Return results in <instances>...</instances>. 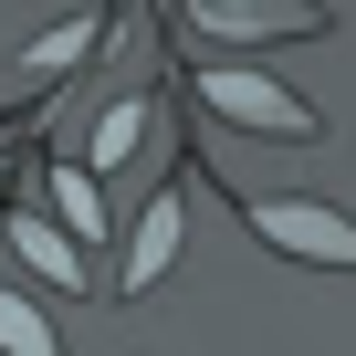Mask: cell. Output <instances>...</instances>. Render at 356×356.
<instances>
[{"instance_id": "8992f818", "label": "cell", "mask_w": 356, "mask_h": 356, "mask_svg": "<svg viewBox=\"0 0 356 356\" xmlns=\"http://www.w3.org/2000/svg\"><path fill=\"white\" fill-rule=\"evenodd\" d=\"M0 356H63V335L42 325V304H22L11 283H0Z\"/></svg>"}, {"instance_id": "ba28073f", "label": "cell", "mask_w": 356, "mask_h": 356, "mask_svg": "<svg viewBox=\"0 0 356 356\" xmlns=\"http://www.w3.org/2000/svg\"><path fill=\"white\" fill-rule=\"evenodd\" d=\"M136 136H147V105H105V115H95V168H115Z\"/></svg>"}, {"instance_id": "277c9868", "label": "cell", "mask_w": 356, "mask_h": 356, "mask_svg": "<svg viewBox=\"0 0 356 356\" xmlns=\"http://www.w3.org/2000/svg\"><path fill=\"white\" fill-rule=\"evenodd\" d=\"M168 262H178V200H147V220H136V241H126V293H147Z\"/></svg>"}, {"instance_id": "52a82bcc", "label": "cell", "mask_w": 356, "mask_h": 356, "mask_svg": "<svg viewBox=\"0 0 356 356\" xmlns=\"http://www.w3.org/2000/svg\"><path fill=\"white\" fill-rule=\"evenodd\" d=\"M220 42H273V32H325L314 11H200Z\"/></svg>"}, {"instance_id": "7a4b0ae2", "label": "cell", "mask_w": 356, "mask_h": 356, "mask_svg": "<svg viewBox=\"0 0 356 356\" xmlns=\"http://www.w3.org/2000/svg\"><path fill=\"white\" fill-rule=\"evenodd\" d=\"M252 231H262L273 252H293V262H335V273H356V220L325 210V200H252Z\"/></svg>"}, {"instance_id": "6da1fadb", "label": "cell", "mask_w": 356, "mask_h": 356, "mask_svg": "<svg viewBox=\"0 0 356 356\" xmlns=\"http://www.w3.org/2000/svg\"><path fill=\"white\" fill-rule=\"evenodd\" d=\"M200 95H210L231 126H252V136H314V126H325V115H314L293 84H273V74H241V63H210V74H200Z\"/></svg>"}, {"instance_id": "5b68a950", "label": "cell", "mask_w": 356, "mask_h": 356, "mask_svg": "<svg viewBox=\"0 0 356 356\" xmlns=\"http://www.w3.org/2000/svg\"><path fill=\"white\" fill-rule=\"evenodd\" d=\"M42 189H53V210H63L53 231H63V241L84 252V241L105 231V200H95V168H53V178H42Z\"/></svg>"}, {"instance_id": "3957f363", "label": "cell", "mask_w": 356, "mask_h": 356, "mask_svg": "<svg viewBox=\"0 0 356 356\" xmlns=\"http://www.w3.org/2000/svg\"><path fill=\"white\" fill-rule=\"evenodd\" d=\"M11 252H22L42 283H84V252H74V241H63L42 210H11Z\"/></svg>"}]
</instances>
